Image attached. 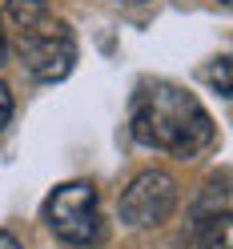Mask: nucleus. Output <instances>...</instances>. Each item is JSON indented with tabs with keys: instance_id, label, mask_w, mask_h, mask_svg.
I'll list each match as a JSON object with an SVG mask.
<instances>
[{
	"instance_id": "nucleus-7",
	"label": "nucleus",
	"mask_w": 233,
	"mask_h": 249,
	"mask_svg": "<svg viewBox=\"0 0 233 249\" xmlns=\"http://www.w3.org/2000/svg\"><path fill=\"white\" fill-rule=\"evenodd\" d=\"M12 121V92H8V85L0 81V129Z\"/></svg>"
},
{
	"instance_id": "nucleus-2",
	"label": "nucleus",
	"mask_w": 233,
	"mask_h": 249,
	"mask_svg": "<svg viewBox=\"0 0 233 249\" xmlns=\"http://www.w3.org/2000/svg\"><path fill=\"white\" fill-rule=\"evenodd\" d=\"M44 221L69 245H97L105 237V221L97 209V189L89 181H69L53 189V197L44 201Z\"/></svg>"
},
{
	"instance_id": "nucleus-12",
	"label": "nucleus",
	"mask_w": 233,
	"mask_h": 249,
	"mask_svg": "<svg viewBox=\"0 0 233 249\" xmlns=\"http://www.w3.org/2000/svg\"><path fill=\"white\" fill-rule=\"evenodd\" d=\"M221 4H229V0H221Z\"/></svg>"
},
{
	"instance_id": "nucleus-8",
	"label": "nucleus",
	"mask_w": 233,
	"mask_h": 249,
	"mask_svg": "<svg viewBox=\"0 0 233 249\" xmlns=\"http://www.w3.org/2000/svg\"><path fill=\"white\" fill-rule=\"evenodd\" d=\"M213 81L221 92H229V56H221V69H213Z\"/></svg>"
},
{
	"instance_id": "nucleus-6",
	"label": "nucleus",
	"mask_w": 233,
	"mask_h": 249,
	"mask_svg": "<svg viewBox=\"0 0 233 249\" xmlns=\"http://www.w3.org/2000/svg\"><path fill=\"white\" fill-rule=\"evenodd\" d=\"M8 4V12H12V20H17L20 28H28V24H36L40 17H44V0H4Z\"/></svg>"
},
{
	"instance_id": "nucleus-9",
	"label": "nucleus",
	"mask_w": 233,
	"mask_h": 249,
	"mask_svg": "<svg viewBox=\"0 0 233 249\" xmlns=\"http://www.w3.org/2000/svg\"><path fill=\"white\" fill-rule=\"evenodd\" d=\"M0 249H20V241L12 237V233H4V229H0Z\"/></svg>"
},
{
	"instance_id": "nucleus-1",
	"label": "nucleus",
	"mask_w": 233,
	"mask_h": 249,
	"mask_svg": "<svg viewBox=\"0 0 233 249\" xmlns=\"http://www.w3.org/2000/svg\"><path fill=\"white\" fill-rule=\"evenodd\" d=\"M129 129L141 145L165 149L173 157H193L213 141V121L201 108V101L169 81H153L137 89Z\"/></svg>"
},
{
	"instance_id": "nucleus-4",
	"label": "nucleus",
	"mask_w": 233,
	"mask_h": 249,
	"mask_svg": "<svg viewBox=\"0 0 233 249\" xmlns=\"http://www.w3.org/2000/svg\"><path fill=\"white\" fill-rule=\"evenodd\" d=\"M173 209H177V181L169 173H161V169H149V173L133 177V185L121 197V217L137 229L169 221Z\"/></svg>"
},
{
	"instance_id": "nucleus-11",
	"label": "nucleus",
	"mask_w": 233,
	"mask_h": 249,
	"mask_svg": "<svg viewBox=\"0 0 233 249\" xmlns=\"http://www.w3.org/2000/svg\"><path fill=\"white\" fill-rule=\"evenodd\" d=\"M125 4H141V0H125Z\"/></svg>"
},
{
	"instance_id": "nucleus-5",
	"label": "nucleus",
	"mask_w": 233,
	"mask_h": 249,
	"mask_svg": "<svg viewBox=\"0 0 233 249\" xmlns=\"http://www.w3.org/2000/svg\"><path fill=\"white\" fill-rule=\"evenodd\" d=\"M197 249H233V225L225 209L197 221Z\"/></svg>"
},
{
	"instance_id": "nucleus-3",
	"label": "nucleus",
	"mask_w": 233,
	"mask_h": 249,
	"mask_svg": "<svg viewBox=\"0 0 233 249\" xmlns=\"http://www.w3.org/2000/svg\"><path fill=\"white\" fill-rule=\"evenodd\" d=\"M20 53H24V69L36 81H65L76 65V40L69 33L65 20H36L20 33Z\"/></svg>"
},
{
	"instance_id": "nucleus-10",
	"label": "nucleus",
	"mask_w": 233,
	"mask_h": 249,
	"mask_svg": "<svg viewBox=\"0 0 233 249\" xmlns=\"http://www.w3.org/2000/svg\"><path fill=\"white\" fill-rule=\"evenodd\" d=\"M8 60V44H4V36H0V65Z\"/></svg>"
}]
</instances>
